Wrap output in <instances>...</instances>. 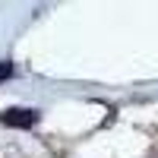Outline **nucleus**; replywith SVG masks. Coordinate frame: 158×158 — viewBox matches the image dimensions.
Returning a JSON list of instances; mask_svg holds the SVG:
<instances>
[{"instance_id":"nucleus-1","label":"nucleus","mask_w":158,"mask_h":158,"mask_svg":"<svg viewBox=\"0 0 158 158\" xmlns=\"http://www.w3.org/2000/svg\"><path fill=\"white\" fill-rule=\"evenodd\" d=\"M35 120H38V111H32V108H6L0 114V123L13 127V130H32Z\"/></svg>"},{"instance_id":"nucleus-2","label":"nucleus","mask_w":158,"mask_h":158,"mask_svg":"<svg viewBox=\"0 0 158 158\" xmlns=\"http://www.w3.org/2000/svg\"><path fill=\"white\" fill-rule=\"evenodd\" d=\"M13 76H16V67H13L10 60H3L0 63V82H6V79H13Z\"/></svg>"}]
</instances>
